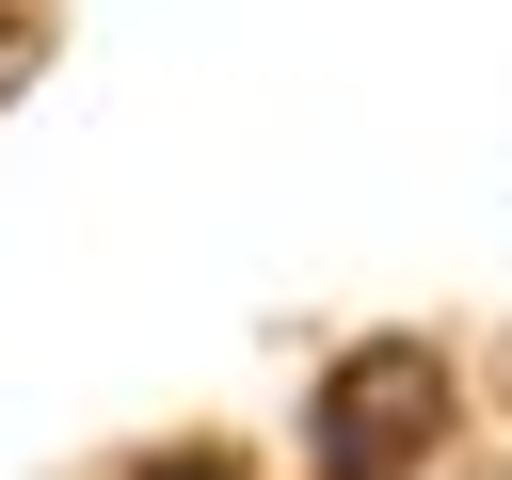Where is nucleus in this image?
Returning a JSON list of instances; mask_svg holds the SVG:
<instances>
[{"label": "nucleus", "instance_id": "f257e3e1", "mask_svg": "<svg viewBox=\"0 0 512 480\" xmlns=\"http://www.w3.org/2000/svg\"><path fill=\"white\" fill-rule=\"evenodd\" d=\"M432 352L416 336H384V352H352L336 384H320V480H400L416 448H432Z\"/></svg>", "mask_w": 512, "mask_h": 480}, {"label": "nucleus", "instance_id": "f03ea898", "mask_svg": "<svg viewBox=\"0 0 512 480\" xmlns=\"http://www.w3.org/2000/svg\"><path fill=\"white\" fill-rule=\"evenodd\" d=\"M0 32H16V0H0Z\"/></svg>", "mask_w": 512, "mask_h": 480}]
</instances>
